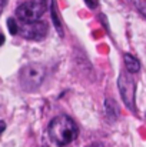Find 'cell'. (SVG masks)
<instances>
[{"label": "cell", "instance_id": "cell-1", "mask_svg": "<svg viewBox=\"0 0 146 147\" xmlns=\"http://www.w3.org/2000/svg\"><path fill=\"white\" fill-rule=\"evenodd\" d=\"M48 134L49 139L56 146L65 147L76 140V137L79 136V129H77L76 121L72 117L66 114H60L50 120Z\"/></svg>", "mask_w": 146, "mask_h": 147}, {"label": "cell", "instance_id": "cell-2", "mask_svg": "<svg viewBox=\"0 0 146 147\" xmlns=\"http://www.w3.org/2000/svg\"><path fill=\"white\" fill-rule=\"evenodd\" d=\"M45 77H46V69L39 63L26 64L19 73L20 86L26 92H35L36 89H39L45 82Z\"/></svg>", "mask_w": 146, "mask_h": 147}, {"label": "cell", "instance_id": "cell-3", "mask_svg": "<svg viewBox=\"0 0 146 147\" xmlns=\"http://www.w3.org/2000/svg\"><path fill=\"white\" fill-rule=\"evenodd\" d=\"M46 9H48V4L45 3V0H30V1L22 3L16 9V16L23 23H32V22L40 20Z\"/></svg>", "mask_w": 146, "mask_h": 147}, {"label": "cell", "instance_id": "cell-4", "mask_svg": "<svg viewBox=\"0 0 146 147\" xmlns=\"http://www.w3.org/2000/svg\"><path fill=\"white\" fill-rule=\"evenodd\" d=\"M117 87L120 92V97L125 101V104L130 109V110H136L135 109V93H136V83L132 79V74L129 73H120L119 79H117Z\"/></svg>", "mask_w": 146, "mask_h": 147}, {"label": "cell", "instance_id": "cell-5", "mask_svg": "<svg viewBox=\"0 0 146 147\" xmlns=\"http://www.w3.org/2000/svg\"><path fill=\"white\" fill-rule=\"evenodd\" d=\"M17 33H20L27 40H42L48 34V24L45 22H32V23H23L19 26Z\"/></svg>", "mask_w": 146, "mask_h": 147}, {"label": "cell", "instance_id": "cell-6", "mask_svg": "<svg viewBox=\"0 0 146 147\" xmlns=\"http://www.w3.org/2000/svg\"><path fill=\"white\" fill-rule=\"evenodd\" d=\"M123 60H125L126 73L133 74V73H138V71H139L141 63H139V60H138L135 56H132L130 53H125V54H123Z\"/></svg>", "mask_w": 146, "mask_h": 147}, {"label": "cell", "instance_id": "cell-7", "mask_svg": "<svg viewBox=\"0 0 146 147\" xmlns=\"http://www.w3.org/2000/svg\"><path fill=\"white\" fill-rule=\"evenodd\" d=\"M105 111H106V116H107V119L110 121L116 120L117 116H119V109H117L116 103L113 100H110V98L105 100Z\"/></svg>", "mask_w": 146, "mask_h": 147}, {"label": "cell", "instance_id": "cell-8", "mask_svg": "<svg viewBox=\"0 0 146 147\" xmlns=\"http://www.w3.org/2000/svg\"><path fill=\"white\" fill-rule=\"evenodd\" d=\"M49 6H50V13H52V19H53V23L59 32L60 36H63V27H62V23H60V19H59V14H57V9L54 6V1L53 0H49Z\"/></svg>", "mask_w": 146, "mask_h": 147}, {"label": "cell", "instance_id": "cell-9", "mask_svg": "<svg viewBox=\"0 0 146 147\" xmlns=\"http://www.w3.org/2000/svg\"><path fill=\"white\" fill-rule=\"evenodd\" d=\"M7 29H9V32H10V34H17V30H19V24H17V22L14 20V19H9L7 20Z\"/></svg>", "mask_w": 146, "mask_h": 147}, {"label": "cell", "instance_id": "cell-10", "mask_svg": "<svg viewBox=\"0 0 146 147\" xmlns=\"http://www.w3.org/2000/svg\"><path fill=\"white\" fill-rule=\"evenodd\" d=\"M136 6L139 7L141 13L145 14V0H136Z\"/></svg>", "mask_w": 146, "mask_h": 147}, {"label": "cell", "instance_id": "cell-11", "mask_svg": "<svg viewBox=\"0 0 146 147\" xmlns=\"http://www.w3.org/2000/svg\"><path fill=\"white\" fill-rule=\"evenodd\" d=\"M85 3H86L90 9H95V7H97V4H99V0H85Z\"/></svg>", "mask_w": 146, "mask_h": 147}, {"label": "cell", "instance_id": "cell-12", "mask_svg": "<svg viewBox=\"0 0 146 147\" xmlns=\"http://www.w3.org/2000/svg\"><path fill=\"white\" fill-rule=\"evenodd\" d=\"M6 3H7V0H0V16H1V13H3V10H4Z\"/></svg>", "mask_w": 146, "mask_h": 147}, {"label": "cell", "instance_id": "cell-13", "mask_svg": "<svg viewBox=\"0 0 146 147\" xmlns=\"http://www.w3.org/2000/svg\"><path fill=\"white\" fill-rule=\"evenodd\" d=\"M4 40H6V39H4V36L0 33V46H3V45H4Z\"/></svg>", "mask_w": 146, "mask_h": 147}, {"label": "cell", "instance_id": "cell-14", "mask_svg": "<svg viewBox=\"0 0 146 147\" xmlns=\"http://www.w3.org/2000/svg\"><path fill=\"white\" fill-rule=\"evenodd\" d=\"M89 147H103L102 144H99V143H95V144H90Z\"/></svg>", "mask_w": 146, "mask_h": 147}]
</instances>
